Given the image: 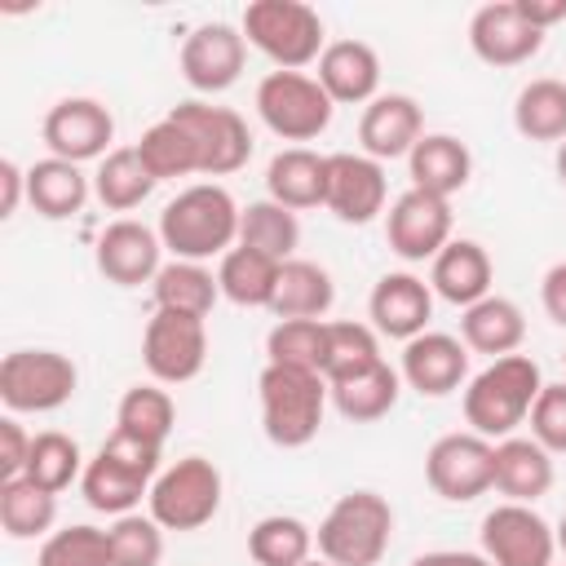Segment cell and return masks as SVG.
<instances>
[{
  "mask_svg": "<svg viewBox=\"0 0 566 566\" xmlns=\"http://www.w3.org/2000/svg\"><path fill=\"white\" fill-rule=\"evenodd\" d=\"M539 389H544L539 363L531 354H504L491 358L478 376H469L460 407L473 433H482L486 442H504L517 433V424H526Z\"/></svg>",
  "mask_w": 566,
  "mask_h": 566,
  "instance_id": "1",
  "label": "cell"
},
{
  "mask_svg": "<svg viewBox=\"0 0 566 566\" xmlns=\"http://www.w3.org/2000/svg\"><path fill=\"white\" fill-rule=\"evenodd\" d=\"M239 212L243 208L226 186L199 181L164 203L159 239L172 252V261H212L239 243Z\"/></svg>",
  "mask_w": 566,
  "mask_h": 566,
  "instance_id": "2",
  "label": "cell"
},
{
  "mask_svg": "<svg viewBox=\"0 0 566 566\" xmlns=\"http://www.w3.org/2000/svg\"><path fill=\"white\" fill-rule=\"evenodd\" d=\"M256 398H261V429L283 451L310 447L318 438L323 411L332 402L327 380L318 371L279 367V363H265V371L256 376Z\"/></svg>",
  "mask_w": 566,
  "mask_h": 566,
  "instance_id": "3",
  "label": "cell"
},
{
  "mask_svg": "<svg viewBox=\"0 0 566 566\" xmlns=\"http://www.w3.org/2000/svg\"><path fill=\"white\" fill-rule=\"evenodd\" d=\"M389 539H394V509L380 491L340 495L314 531V548L332 566H380Z\"/></svg>",
  "mask_w": 566,
  "mask_h": 566,
  "instance_id": "4",
  "label": "cell"
},
{
  "mask_svg": "<svg viewBox=\"0 0 566 566\" xmlns=\"http://www.w3.org/2000/svg\"><path fill=\"white\" fill-rule=\"evenodd\" d=\"M239 31L256 53L274 62V71H305L327 49L323 18L305 0H252Z\"/></svg>",
  "mask_w": 566,
  "mask_h": 566,
  "instance_id": "5",
  "label": "cell"
},
{
  "mask_svg": "<svg viewBox=\"0 0 566 566\" xmlns=\"http://www.w3.org/2000/svg\"><path fill=\"white\" fill-rule=\"evenodd\" d=\"M146 504L164 531H199L221 509V469L203 455H181L159 469Z\"/></svg>",
  "mask_w": 566,
  "mask_h": 566,
  "instance_id": "6",
  "label": "cell"
},
{
  "mask_svg": "<svg viewBox=\"0 0 566 566\" xmlns=\"http://www.w3.org/2000/svg\"><path fill=\"white\" fill-rule=\"evenodd\" d=\"M80 371L57 349H13L0 358V402L9 416H40L71 402Z\"/></svg>",
  "mask_w": 566,
  "mask_h": 566,
  "instance_id": "7",
  "label": "cell"
},
{
  "mask_svg": "<svg viewBox=\"0 0 566 566\" xmlns=\"http://www.w3.org/2000/svg\"><path fill=\"white\" fill-rule=\"evenodd\" d=\"M256 115L261 124L283 142H314L327 133L336 102L323 93V84L305 71H270L256 84Z\"/></svg>",
  "mask_w": 566,
  "mask_h": 566,
  "instance_id": "8",
  "label": "cell"
},
{
  "mask_svg": "<svg viewBox=\"0 0 566 566\" xmlns=\"http://www.w3.org/2000/svg\"><path fill=\"white\" fill-rule=\"evenodd\" d=\"M424 482L447 504H469L495 486V442L482 433H442L424 451Z\"/></svg>",
  "mask_w": 566,
  "mask_h": 566,
  "instance_id": "9",
  "label": "cell"
},
{
  "mask_svg": "<svg viewBox=\"0 0 566 566\" xmlns=\"http://www.w3.org/2000/svg\"><path fill=\"white\" fill-rule=\"evenodd\" d=\"M168 115L195 137L203 177H230L252 159V133L234 106H212V102L190 97V102H177Z\"/></svg>",
  "mask_w": 566,
  "mask_h": 566,
  "instance_id": "10",
  "label": "cell"
},
{
  "mask_svg": "<svg viewBox=\"0 0 566 566\" xmlns=\"http://www.w3.org/2000/svg\"><path fill=\"white\" fill-rule=\"evenodd\" d=\"M142 363L155 385H186L208 363V327L203 318L155 310L142 332Z\"/></svg>",
  "mask_w": 566,
  "mask_h": 566,
  "instance_id": "11",
  "label": "cell"
},
{
  "mask_svg": "<svg viewBox=\"0 0 566 566\" xmlns=\"http://www.w3.org/2000/svg\"><path fill=\"white\" fill-rule=\"evenodd\" d=\"M482 557L491 566H553L557 535L531 504H495L478 526Z\"/></svg>",
  "mask_w": 566,
  "mask_h": 566,
  "instance_id": "12",
  "label": "cell"
},
{
  "mask_svg": "<svg viewBox=\"0 0 566 566\" xmlns=\"http://www.w3.org/2000/svg\"><path fill=\"white\" fill-rule=\"evenodd\" d=\"M243 62H248V40L230 22L195 27L181 40V53H177V66H181V75L195 93H226L230 84H239Z\"/></svg>",
  "mask_w": 566,
  "mask_h": 566,
  "instance_id": "13",
  "label": "cell"
},
{
  "mask_svg": "<svg viewBox=\"0 0 566 566\" xmlns=\"http://www.w3.org/2000/svg\"><path fill=\"white\" fill-rule=\"evenodd\" d=\"M40 133H44L49 155L84 164V159H106L111 155L115 119H111L106 102H97V97H62V102L49 106Z\"/></svg>",
  "mask_w": 566,
  "mask_h": 566,
  "instance_id": "14",
  "label": "cell"
},
{
  "mask_svg": "<svg viewBox=\"0 0 566 566\" xmlns=\"http://www.w3.org/2000/svg\"><path fill=\"white\" fill-rule=\"evenodd\" d=\"M385 239L402 261H433L451 243V199L402 190L385 212Z\"/></svg>",
  "mask_w": 566,
  "mask_h": 566,
  "instance_id": "15",
  "label": "cell"
},
{
  "mask_svg": "<svg viewBox=\"0 0 566 566\" xmlns=\"http://www.w3.org/2000/svg\"><path fill=\"white\" fill-rule=\"evenodd\" d=\"M389 181L385 164H376L363 150H336L327 155V212L345 226H367L385 212Z\"/></svg>",
  "mask_w": 566,
  "mask_h": 566,
  "instance_id": "16",
  "label": "cell"
},
{
  "mask_svg": "<svg viewBox=\"0 0 566 566\" xmlns=\"http://www.w3.org/2000/svg\"><path fill=\"white\" fill-rule=\"evenodd\" d=\"M164 239L159 230L133 221V217H119L111 221L102 234H97V248H93V265L106 283L115 287H142V283H155V274L164 270Z\"/></svg>",
  "mask_w": 566,
  "mask_h": 566,
  "instance_id": "17",
  "label": "cell"
},
{
  "mask_svg": "<svg viewBox=\"0 0 566 566\" xmlns=\"http://www.w3.org/2000/svg\"><path fill=\"white\" fill-rule=\"evenodd\" d=\"M398 376L420 398H447L469 385V349L451 332H420L416 340L402 345Z\"/></svg>",
  "mask_w": 566,
  "mask_h": 566,
  "instance_id": "18",
  "label": "cell"
},
{
  "mask_svg": "<svg viewBox=\"0 0 566 566\" xmlns=\"http://www.w3.org/2000/svg\"><path fill=\"white\" fill-rule=\"evenodd\" d=\"M367 318L380 336L389 340H416L420 332H429V318H433V287L411 274V270H394V274H380L371 296H367Z\"/></svg>",
  "mask_w": 566,
  "mask_h": 566,
  "instance_id": "19",
  "label": "cell"
},
{
  "mask_svg": "<svg viewBox=\"0 0 566 566\" xmlns=\"http://www.w3.org/2000/svg\"><path fill=\"white\" fill-rule=\"evenodd\" d=\"M469 49L486 66H522L544 49V31H535L513 0H491L469 18Z\"/></svg>",
  "mask_w": 566,
  "mask_h": 566,
  "instance_id": "20",
  "label": "cell"
},
{
  "mask_svg": "<svg viewBox=\"0 0 566 566\" xmlns=\"http://www.w3.org/2000/svg\"><path fill=\"white\" fill-rule=\"evenodd\" d=\"M420 137H424V115H420V102L407 93H380L358 115V146L376 164L407 159Z\"/></svg>",
  "mask_w": 566,
  "mask_h": 566,
  "instance_id": "21",
  "label": "cell"
},
{
  "mask_svg": "<svg viewBox=\"0 0 566 566\" xmlns=\"http://www.w3.org/2000/svg\"><path fill=\"white\" fill-rule=\"evenodd\" d=\"M314 80L336 106H367L380 97V57L367 40H332L318 57Z\"/></svg>",
  "mask_w": 566,
  "mask_h": 566,
  "instance_id": "22",
  "label": "cell"
},
{
  "mask_svg": "<svg viewBox=\"0 0 566 566\" xmlns=\"http://www.w3.org/2000/svg\"><path fill=\"white\" fill-rule=\"evenodd\" d=\"M491 279H495V265L486 256V248L478 239H451L433 261H429V287L433 296L469 310L478 305L482 296H491Z\"/></svg>",
  "mask_w": 566,
  "mask_h": 566,
  "instance_id": "23",
  "label": "cell"
},
{
  "mask_svg": "<svg viewBox=\"0 0 566 566\" xmlns=\"http://www.w3.org/2000/svg\"><path fill=\"white\" fill-rule=\"evenodd\" d=\"M265 190L274 203L305 212V208H327V155L310 146H287L270 159L265 168Z\"/></svg>",
  "mask_w": 566,
  "mask_h": 566,
  "instance_id": "24",
  "label": "cell"
},
{
  "mask_svg": "<svg viewBox=\"0 0 566 566\" xmlns=\"http://www.w3.org/2000/svg\"><path fill=\"white\" fill-rule=\"evenodd\" d=\"M407 172H411V186L416 190H429L438 199H451L455 190L469 186L473 177V155L460 137L451 133H424L411 155H407Z\"/></svg>",
  "mask_w": 566,
  "mask_h": 566,
  "instance_id": "25",
  "label": "cell"
},
{
  "mask_svg": "<svg viewBox=\"0 0 566 566\" xmlns=\"http://www.w3.org/2000/svg\"><path fill=\"white\" fill-rule=\"evenodd\" d=\"M495 491L509 504H535L553 491V455L535 438L495 442Z\"/></svg>",
  "mask_w": 566,
  "mask_h": 566,
  "instance_id": "26",
  "label": "cell"
},
{
  "mask_svg": "<svg viewBox=\"0 0 566 566\" xmlns=\"http://www.w3.org/2000/svg\"><path fill=\"white\" fill-rule=\"evenodd\" d=\"M460 340H464V349L486 354V358L517 354V345L526 340V314L517 301L491 292L460 314Z\"/></svg>",
  "mask_w": 566,
  "mask_h": 566,
  "instance_id": "27",
  "label": "cell"
},
{
  "mask_svg": "<svg viewBox=\"0 0 566 566\" xmlns=\"http://www.w3.org/2000/svg\"><path fill=\"white\" fill-rule=\"evenodd\" d=\"M88 190H93V181L80 172V164H71V159H57V155H49V159H35L31 168H27V203L44 217V221H66V217H75L84 203H88Z\"/></svg>",
  "mask_w": 566,
  "mask_h": 566,
  "instance_id": "28",
  "label": "cell"
},
{
  "mask_svg": "<svg viewBox=\"0 0 566 566\" xmlns=\"http://www.w3.org/2000/svg\"><path fill=\"white\" fill-rule=\"evenodd\" d=\"M150 482H155V478H146V473L119 464L115 455L97 451V455L84 464L80 495H84L88 509H97V513H106V517H124V513H133V509L142 504V495H150Z\"/></svg>",
  "mask_w": 566,
  "mask_h": 566,
  "instance_id": "29",
  "label": "cell"
},
{
  "mask_svg": "<svg viewBox=\"0 0 566 566\" xmlns=\"http://www.w3.org/2000/svg\"><path fill=\"white\" fill-rule=\"evenodd\" d=\"M279 270H283V261L234 243L217 265V283H221L226 301H234L243 310H270L274 305V287H279Z\"/></svg>",
  "mask_w": 566,
  "mask_h": 566,
  "instance_id": "30",
  "label": "cell"
},
{
  "mask_svg": "<svg viewBox=\"0 0 566 566\" xmlns=\"http://www.w3.org/2000/svg\"><path fill=\"white\" fill-rule=\"evenodd\" d=\"M150 287H155V310H172L190 318H208L212 305L221 301V283L203 261H164Z\"/></svg>",
  "mask_w": 566,
  "mask_h": 566,
  "instance_id": "31",
  "label": "cell"
},
{
  "mask_svg": "<svg viewBox=\"0 0 566 566\" xmlns=\"http://www.w3.org/2000/svg\"><path fill=\"white\" fill-rule=\"evenodd\" d=\"M336 301V283L318 261H283L279 270V287H274V318H323Z\"/></svg>",
  "mask_w": 566,
  "mask_h": 566,
  "instance_id": "32",
  "label": "cell"
},
{
  "mask_svg": "<svg viewBox=\"0 0 566 566\" xmlns=\"http://www.w3.org/2000/svg\"><path fill=\"white\" fill-rule=\"evenodd\" d=\"M327 394H332V407H336L345 420L371 424V420H380V416L394 411V402H398V394H402V376H398V367L376 363V367L363 371V376H349V380L327 385Z\"/></svg>",
  "mask_w": 566,
  "mask_h": 566,
  "instance_id": "33",
  "label": "cell"
},
{
  "mask_svg": "<svg viewBox=\"0 0 566 566\" xmlns=\"http://www.w3.org/2000/svg\"><path fill=\"white\" fill-rule=\"evenodd\" d=\"M513 128L526 142H566V80L539 75L513 97Z\"/></svg>",
  "mask_w": 566,
  "mask_h": 566,
  "instance_id": "34",
  "label": "cell"
},
{
  "mask_svg": "<svg viewBox=\"0 0 566 566\" xmlns=\"http://www.w3.org/2000/svg\"><path fill=\"white\" fill-rule=\"evenodd\" d=\"M159 181L146 172L137 146H115L106 159H97V172H93V195L102 208L111 212H133Z\"/></svg>",
  "mask_w": 566,
  "mask_h": 566,
  "instance_id": "35",
  "label": "cell"
},
{
  "mask_svg": "<svg viewBox=\"0 0 566 566\" xmlns=\"http://www.w3.org/2000/svg\"><path fill=\"white\" fill-rule=\"evenodd\" d=\"M239 243L252 248V252H265L274 261H292L296 256V243H301V221H296L292 208L274 203L270 195L265 199H252L239 212Z\"/></svg>",
  "mask_w": 566,
  "mask_h": 566,
  "instance_id": "36",
  "label": "cell"
},
{
  "mask_svg": "<svg viewBox=\"0 0 566 566\" xmlns=\"http://www.w3.org/2000/svg\"><path fill=\"white\" fill-rule=\"evenodd\" d=\"M380 358V332L371 323H354V318H336L327 323V354H323V380H349L371 371Z\"/></svg>",
  "mask_w": 566,
  "mask_h": 566,
  "instance_id": "37",
  "label": "cell"
},
{
  "mask_svg": "<svg viewBox=\"0 0 566 566\" xmlns=\"http://www.w3.org/2000/svg\"><path fill=\"white\" fill-rule=\"evenodd\" d=\"M57 522V495L40 491L31 478L0 482V526L9 539H40L53 535Z\"/></svg>",
  "mask_w": 566,
  "mask_h": 566,
  "instance_id": "38",
  "label": "cell"
},
{
  "mask_svg": "<svg viewBox=\"0 0 566 566\" xmlns=\"http://www.w3.org/2000/svg\"><path fill=\"white\" fill-rule=\"evenodd\" d=\"M314 553V531L292 513H270L248 531V557L256 566H305Z\"/></svg>",
  "mask_w": 566,
  "mask_h": 566,
  "instance_id": "39",
  "label": "cell"
},
{
  "mask_svg": "<svg viewBox=\"0 0 566 566\" xmlns=\"http://www.w3.org/2000/svg\"><path fill=\"white\" fill-rule=\"evenodd\" d=\"M137 155H142V164H146V172L155 181H177V177L199 172V146L172 115H164L159 124H150L142 133Z\"/></svg>",
  "mask_w": 566,
  "mask_h": 566,
  "instance_id": "40",
  "label": "cell"
},
{
  "mask_svg": "<svg viewBox=\"0 0 566 566\" xmlns=\"http://www.w3.org/2000/svg\"><path fill=\"white\" fill-rule=\"evenodd\" d=\"M177 424V407H172V394L159 389V385H133L124 389L119 407H115V429L119 433H133L142 442H155L164 447L168 433Z\"/></svg>",
  "mask_w": 566,
  "mask_h": 566,
  "instance_id": "41",
  "label": "cell"
},
{
  "mask_svg": "<svg viewBox=\"0 0 566 566\" xmlns=\"http://www.w3.org/2000/svg\"><path fill=\"white\" fill-rule=\"evenodd\" d=\"M84 455H80V442L71 438V433H62V429H44V433H35V442H31V460H27V473L22 478H31L40 491H49V495H62L71 482H80L84 478Z\"/></svg>",
  "mask_w": 566,
  "mask_h": 566,
  "instance_id": "42",
  "label": "cell"
},
{
  "mask_svg": "<svg viewBox=\"0 0 566 566\" xmlns=\"http://www.w3.org/2000/svg\"><path fill=\"white\" fill-rule=\"evenodd\" d=\"M265 354L279 367H301L323 376V354H327V323L323 318H279L265 336Z\"/></svg>",
  "mask_w": 566,
  "mask_h": 566,
  "instance_id": "43",
  "label": "cell"
},
{
  "mask_svg": "<svg viewBox=\"0 0 566 566\" xmlns=\"http://www.w3.org/2000/svg\"><path fill=\"white\" fill-rule=\"evenodd\" d=\"M111 566H159L164 562V526L146 513H124L106 531Z\"/></svg>",
  "mask_w": 566,
  "mask_h": 566,
  "instance_id": "44",
  "label": "cell"
},
{
  "mask_svg": "<svg viewBox=\"0 0 566 566\" xmlns=\"http://www.w3.org/2000/svg\"><path fill=\"white\" fill-rule=\"evenodd\" d=\"M35 566H111L106 531H97L88 522L62 526V531L44 535V544L35 553Z\"/></svg>",
  "mask_w": 566,
  "mask_h": 566,
  "instance_id": "45",
  "label": "cell"
},
{
  "mask_svg": "<svg viewBox=\"0 0 566 566\" xmlns=\"http://www.w3.org/2000/svg\"><path fill=\"white\" fill-rule=\"evenodd\" d=\"M526 424H531V438H535L548 455H562V451H566V380L539 389V398H535Z\"/></svg>",
  "mask_w": 566,
  "mask_h": 566,
  "instance_id": "46",
  "label": "cell"
},
{
  "mask_svg": "<svg viewBox=\"0 0 566 566\" xmlns=\"http://www.w3.org/2000/svg\"><path fill=\"white\" fill-rule=\"evenodd\" d=\"M31 442H35V433H27V429L18 424V416H4V420H0V482L27 473Z\"/></svg>",
  "mask_w": 566,
  "mask_h": 566,
  "instance_id": "47",
  "label": "cell"
},
{
  "mask_svg": "<svg viewBox=\"0 0 566 566\" xmlns=\"http://www.w3.org/2000/svg\"><path fill=\"white\" fill-rule=\"evenodd\" d=\"M539 305H544V314L557 327H566V261H557V265L544 270V279H539Z\"/></svg>",
  "mask_w": 566,
  "mask_h": 566,
  "instance_id": "48",
  "label": "cell"
},
{
  "mask_svg": "<svg viewBox=\"0 0 566 566\" xmlns=\"http://www.w3.org/2000/svg\"><path fill=\"white\" fill-rule=\"evenodd\" d=\"M22 199H27V168H18V159H0V217L9 221Z\"/></svg>",
  "mask_w": 566,
  "mask_h": 566,
  "instance_id": "49",
  "label": "cell"
},
{
  "mask_svg": "<svg viewBox=\"0 0 566 566\" xmlns=\"http://www.w3.org/2000/svg\"><path fill=\"white\" fill-rule=\"evenodd\" d=\"M517 13L535 27V31H548L557 22H566V0H513Z\"/></svg>",
  "mask_w": 566,
  "mask_h": 566,
  "instance_id": "50",
  "label": "cell"
},
{
  "mask_svg": "<svg viewBox=\"0 0 566 566\" xmlns=\"http://www.w3.org/2000/svg\"><path fill=\"white\" fill-rule=\"evenodd\" d=\"M411 566H491L482 553H464V548H433L411 557Z\"/></svg>",
  "mask_w": 566,
  "mask_h": 566,
  "instance_id": "51",
  "label": "cell"
},
{
  "mask_svg": "<svg viewBox=\"0 0 566 566\" xmlns=\"http://www.w3.org/2000/svg\"><path fill=\"white\" fill-rule=\"evenodd\" d=\"M553 168H557V181L566 186V142H557V159H553Z\"/></svg>",
  "mask_w": 566,
  "mask_h": 566,
  "instance_id": "52",
  "label": "cell"
},
{
  "mask_svg": "<svg viewBox=\"0 0 566 566\" xmlns=\"http://www.w3.org/2000/svg\"><path fill=\"white\" fill-rule=\"evenodd\" d=\"M553 535H557V553H566V513H562V522L553 526Z\"/></svg>",
  "mask_w": 566,
  "mask_h": 566,
  "instance_id": "53",
  "label": "cell"
},
{
  "mask_svg": "<svg viewBox=\"0 0 566 566\" xmlns=\"http://www.w3.org/2000/svg\"><path fill=\"white\" fill-rule=\"evenodd\" d=\"M305 566H332V562H314V557H310V562H305Z\"/></svg>",
  "mask_w": 566,
  "mask_h": 566,
  "instance_id": "54",
  "label": "cell"
},
{
  "mask_svg": "<svg viewBox=\"0 0 566 566\" xmlns=\"http://www.w3.org/2000/svg\"><path fill=\"white\" fill-rule=\"evenodd\" d=\"M562 363H566V354H562Z\"/></svg>",
  "mask_w": 566,
  "mask_h": 566,
  "instance_id": "55",
  "label": "cell"
}]
</instances>
